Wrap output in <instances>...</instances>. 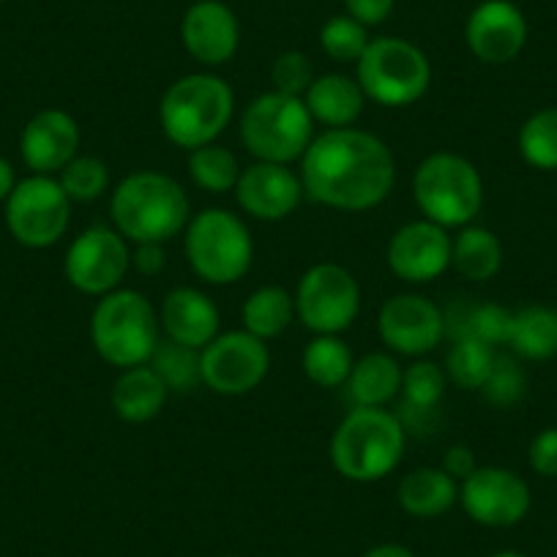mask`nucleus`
<instances>
[{
	"mask_svg": "<svg viewBox=\"0 0 557 557\" xmlns=\"http://www.w3.org/2000/svg\"><path fill=\"white\" fill-rule=\"evenodd\" d=\"M352 358L350 347L331 334H314V339L304 347L301 367L304 374L312 380L320 388H339L347 383L352 372Z\"/></svg>",
	"mask_w": 557,
	"mask_h": 557,
	"instance_id": "c85d7f7f",
	"label": "nucleus"
},
{
	"mask_svg": "<svg viewBox=\"0 0 557 557\" xmlns=\"http://www.w3.org/2000/svg\"><path fill=\"white\" fill-rule=\"evenodd\" d=\"M296 314L312 334L339 336L361 312V287L345 265L318 262L296 287Z\"/></svg>",
	"mask_w": 557,
	"mask_h": 557,
	"instance_id": "9b49d317",
	"label": "nucleus"
},
{
	"mask_svg": "<svg viewBox=\"0 0 557 557\" xmlns=\"http://www.w3.org/2000/svg\"><path fill=\"white\" fill-rule=\"evenodd\" d=\"M0 3H3V0H0Z\"/></svg>",
	"mask_w": 557,
	"mask_h": 557,
	"instance_id": "de8ad7c7",
	"label": "nucleus"
},
{
	"mask_svg": "<svg viewBox=\"0 0 557 557\" xmlns=\"http://www.w3.org/2000/svg\"><path fill=\"white\" fill-rule=\"evenodd\" d=\"M151 369L164 380V385L170 388V394H186V391L195 388L197 383H202L200 377V350H191V347L175 345V342H159L157 352L151 356Z\"/></svg>",
	"mask_w": 557,
	"mask_h": 557,
	"instance_id": "72a5a7b5",
	"label": "nucleus"
},
{
	"mask_svg": "<svg viewBox=\"0 0 557 557\" xmlns=\"http://www.w3.org/2000/svg\"><path fill=\"white\" fill-rule=\"evenodd\" d=\"M519 153L535 170H557V107L533 112L519 128Z\"/></svg>",
	"mask_w": 557,
	"mask_h": 557,
	"instance_id": "473e14b6",
	"label": "nucleus"
},
{
	"mask_svg": "<svg viewBox=\"0 0 557 557\" xmlns=\"http://www.w3.org/2000/svg\"><path fill=\"white\" fill-rule=\"evenodd\" d=\"M363 96L383 107H410L424 99L432 85L430 58L421 47L399 36L372 39L356 63Z\"/></svg>",
	"mask_w": 557,
	"mask_h": 557,
	"instance_id": "1a4fd4ad",
	"label": "nucleus"
},
{
	"mask_svg": "<svg viewBox=\"0 0 557 557\" xmlns=\"http://www.w3.org/2000/svg\"><path fill=\"white\" fill-rule=\"evenodd\" d=\"M369 28L352 20L350 14L331 17L320 30V47L336 63H358L369 45Z\"/></svg>",
	"mask_w": 557,
	"mask_h": 557,
	"instance_id": "c9c22d12",
	"label": "nucleus"
},
{
	"mask_svg": "<svg viewBox=\"0 0 557 557\" xmlns=\"http://www.w3.org/2000/svg\"><path fill=\"white\" fill-rule=\"evenodd\" d=\"M110 219L128 244H168L189 224V195L170 175L137 170L112 191Z\"/></svg>",
	"mask_w": 557,
	"mask_h": 557,
	"instance_id": "f03ea898",
	"label": "nucleus"
},
{
	"mask_svg": "<svg viewBox=\"0 0 557 557\" xmlns=\"http://www.w3.org/2000/svg\"><path fill=\"white\" fill-rule=\"evenodd\" d=\"M451 244L454 238L446 227L418 219L407 222L391 235L385 262L391 273L407 285H430L451 268Z\"/></svg>",
	"mask_w": 557,
	"mask_h": 557,
	"instance_id": "dca6fc26",
	"label": "nucleus"
},
{
	"mask_svg": "<svg viewBox=\"0 0 557 557\" xmlns=\"http://www.w3.org/2000/svg\"><path fill=\"white\" fill-rule=\"evenodd\" d=\"M396 500L416 519H437L459 500V484L443 468H416L399 481Z\"/></svg>",
	"mask_w": 557,
	"mask_h": 557,
	"instance_id": "b1692460",
	"label": "nucleus"
},
{
	"mask_svg": "<svg viewBox=\"0 0 557 557\" xmlns=\"http://www.w3.org/2000/svg\"><path fill=\"white\" fill-rule=\"evenodd\" d=\"M465 45L490 66L511 63L528 45V20L511 0H484L465 23Z\"/></svg>",
	"mask_w": 557,
	"mask_h": 557,
	"instance_id": "f3484780",
	"label": "nucleus"
},
{
	"mask_svg": "<svg viewBox=\"0 0 557 557\" xmlns=\"http://www.w3.org/2000/svg\"><path fill=\"white\" fill-rule=\"evenodd\" d=\"M222 557H233V555H222Z\"/></svg>",
	"mask_w": 557,
	"mask_h": 557,
	"instance_id": "49530a36",
	"label": "nucleus"
},
{
	"mask_svg": "<svg viewBox=\"0 0 557 557\" xmlns=\"http://www.w3.org/2000/svg\"><path fill=\"white\" fill-rule=\"evenodd\" d=\"M72 222V200L52 175H30L17 181L7 200V224L14 240L28 249H47L66 235Z\"/></svg>",
	"mask_w": 557,
	"mask_h": 557,
	"instance_id": "9d476101",
	"label": "nucleus"
},
{
	"mask_svg": "<svg viewBox=\"0 0 557 557\" xmlns=\"http://www.w3.org/2000/svg\"><path fill=\"white\" fill-rule=\"evenodd\" d=\"M394 3L396 0H345L347 14L367 28L385 23L394 12Z\"/></svg>",
	"mask_w": 557,
	"mask_h": 557,
	"instance_id": "ea45409f",
	"label": "nucleus"
},
{
	"mask_svg": "<svg viewBox=\"0 0 557 557\" xmlns=\"http://www.w3.org/2000/svg\"><path fill=\"white\" fill-rule=\"evenodd\" d=\"M492 557H524L522 552H513V549H503V552H497V555H492Z\"/></svg>",
	"mask_w": 557,
	"mask_h": 557,
	"instance_id": "a18cd8bd",
	"label": "nucleus"
},
{
	"mask_svg": "<svg viewBox=\"0 0 557 557\" xmlns=\"http://www.w3.org/2000/svg\"><path fill=\"white\" fill-rule=\"evenodd\" d=\"M377 334L388 350L424 358L446 339V314L418 293H399L380 307Z\"/></svg>",
	"mask_w": 557,
	"mask_h": 557,
	"instance_id": "4468645a",
	"label": "nucleus"
},
{
	"mask_svg": "<svg viewBox=\"0 0 557 557\" xmlns=\"http://www.w3.org/2000/svg\"><path fill=\"white\" fill-rule=\"evenodd\" d=\"M83 132L66 110H41L25 123L20 134V153L34 175L61 173L79 153Z\"/></svg>",
	"mask_w": 557,
	"mask_h": 557,
	"instance_id": "aec40b11",
	"label": "nucleus"
},
{
	"mask_svg": "<svg viewBox=\"0 0 557 557\" xmlns=\"http://www.w3.org/2000/svg\"><path fill=\"white\" fill-rule=\"evenodd\" d=\"M508 345L528 361H549L557 356V309L530 304L513 312Z\"/></svg>",
	"mask_w": 557,
	"mask_h": 557,
	"instance_id": "cd10ccee",
	"label": "nucleus"
},
{
	"mask_svg": "<svg viewBox=\"0 0 557 557\" xmlns=\"http://www.w3.org/2000/svg\"><path fill=\"white\" fill-rule=\"evenodd\" d=\"M219 309L211 298L195 287H175L159 307L162 334L175 345L202 350L219 336Z\"/></svg>",
	"mask_w": 557,
	"mask_h": 557,
	"instance_id": "412c9836",
	"label": "nucleus"
},
{
	"mask_svg": "<svg viewBox=\"0 0 557 557\" xmlns=\"http://www.w3.org/2000/svg\"><path fill=\"white\" fill-rule=\"evenodd\" d=\"M164 265H168L164 244H137V249L132 251V268L143 276H159Z\"/></svg>",
	"mask_w": 557,
	"mask_h": 557,
	"instance_id": "a19ab883",
	"label": "nucleus"
},
{
	"mask_svg": "<svg viewBox=\"0 0 557 557\" xmlns=\"http://www.w3.org/2000/svg\"><path fill=\"white\" fill-rule=\"evenodd\" d=\"M271 83L273 90L287 96H301L309 90V85L314 83V66L304 52L287 50L273 61L271 66Z\"/></svg>",
	"mask_w": 557,
	"mask_h": 557,
	"instance_id": "e433bc0d",
	"label": "nucleus"
},
{
	"mask_svg": "<svg viewBox=\"0 0 557 557\" xmlns=\"http://www.w3.org/2000/svg\"><path fill=\"white\" fill-rule=\"evenodd\" d=\"M481 394H484L486 401H492L495 407L517 405L524 394V372L519 369V363L511 361V358L497 356L490 380L484 383Z\"/></svg>",
	"mask_w": 557,
	"mask_h": 557,
	"instance_id": "4c0bfd02",
	"label": "nucleus"
},
{
	"mask_svg": "<svg viewBox=\"0 0 557 557\" xmlns=\"http://www.w3.org/2000/svg\"><path fill=\"white\" fill-rule=\"evenodd\" d=\"M90 342L101 361L121 372L143 367L162 342L159 312L143 293L117 287L96 304L90 314Z\"/></svg>",
	"mask_w": 557,
	"mask_h": 557,
	"instance_id": "39448f33",
	"label": "nucleus"
},
{
	"mask_svg": "<svg viewBox=\"0 0 557 557\" xmlns=\"http://www.w3.org/2000/svg\"><path fill=\"white\" fill-rule=\"evenodd\" d=\"M63 271L74 290L85 296H107L117 290L126 273L132 271L128 240L115 227L94 224L69 244Z\"/></svg>",
	"mask_w": 557,
	"mask_h": 557,
	"instance_id": "f8f14e48",
	"label": "nucleus"
},
{
	"mask_svg": "<svg viewBox=\"0 0 557 557\" xmlns=\"http://www.w3.org/2000/svg\"><path fill=\"white\" fill-rule=\"evenodd\" d=\"M441 468L446 470V473L451 475L454 481H465V479H468V475L475 473L479 462H475L473 448L465 446V443H457V446H451L446 451V457H443Z\"/></svg>",
	"mask_w": 557,
	"mask_h": 557,
	"instance_id": "79ce46f5",
	"label": "nucleus"
},
{
	"mask_svg": "<svg viewBox=\"0 0 557 557\" xmlns=\"http://www.w3.org/2000/svg\"><path fill=\"white\" fill-rule=\"evenodd\" d=\"M495 358L497 352L490 345H484L479 339H470V336H462V339H454L443 369L448 374V383H454L457 388L481 391L486 380H490Z\"/></svg>",
	"mask_w": 557,
	"mask_h": 557,
	"instance_id": "7c9ffc66",
	"label": "nucleus"
},
{
	"mask_svg": "<svg viewBox=\"0 0 557 557\" xmlns=\"http://www.w3.org/2000/svg\"><path fill=\"white\" fill-rule=\"evenodd\" d=\"M407 430L388 407H352L331 437V465L356 484H372L399 468Z\"/></svg>",
	"mask_w": 557,
	"mask_h": 557,
	"instance_id": "7ed1b4c3",
	"label": "nucleus"
},
{
	"mask_svg": "<svg viewBox=\"0 0 557 557\" xmlns=\"http://www.w3.org/2000/svg\"><path fill=\"white\" fill-rule=\"evenodd\" d=\"M184 251L191 271L213 287H227L249 273L255 240L244 219L227 208L195 213L184 230Z\"/></svg>",
	"mask_w": 557,
	"mask_h": 557,
	"instance_id": "0eeeda50",
	"label": "nucleus"
},
{
	"mask_svg": "<svg viewBox=\"0 0 557 557\" xmlns=\"http://www.w3.org/2000/svg\"><path fill=\"white\" fill-rule=\"evenodd\" d=\"M396 162L391 148L361 128H325L301 157V184L309 200L336 211H369L391 195Z\"/></svg>",
	"mask_w": 557,
	"mask_h": 557,
	"instance_id": "f257e3e1",
	"label": "nucleus"
},
{
	"mask_svg": "<svg viewBox=\"0 0 557 557\" xmlns=\"http://www.w3.org/2000/svg\"><path fill=\"white\" fill-rule=\"evenodd\" d=\"M401 372L405 369L388 352H367L352 363L347 394L356 407H388L401 391Z\"/></svg>",
	"mask_w": 557,
	"mask_h": 557,
	"instance_id": "393cba45",
	"label": "nucleus"
},
{
	"mask_svg": "<svg viewBox=\"0 0 557 557\" xmlns=\"http://www.w3.org/2000/svg\"><path fill=\"white\" fill-rule=\"evenodd\" d=\"M181 41L202 66H224L238 52V17L222 0H197L181 20Z\"/></svg>",
	"mask_w": 557,
	"mask_h": 557,
	"instance_id": "6ab92c4d",
	"label": "nucleus"
},
{
	"mask_svg": "<svg viewBox=\"0 0 557 557\" xmlns=\"http://www.w3.org/2000/svg\"><path fill=\"white\" fill-rule=\"evenodd\" d=\"M361 557H416V555L401 544H377L369 552H363Z\"/></svg>",
	"mask_w": 557,
	"mask_h": 557,
	"instance_id": "c03bdc74",
	"label": "nucleus"
},
{
	"mask_svg": "<svg viewBox=\"0 0 557 557\" xmlns=\"http://www.w3.org/2000/svg\"><path fill=\"white\" fill-rule=\"evenodd\" d=\"M301 175L290 164L255 162L240 170L235 200L257 222H282L301 206Z\"/></svg>",
	"mask_w": 557,
	"mask_h": 557,
	"instance_id": "a211bd4d",
	"label": "nucleus"
},
{
	"mask_svg": "<svg viewBox=\"0 0 557 557\" xmlns=\"http://www.w3.org/2000/svg\"><path fill=\"white\" fill-rule=\"evenodd\" d=\"M459 503L484 528H513L530 511V486L508 468H475L459 486Z\"/></svg>",
	"mask_w": 557,
	"mask_h": 557,
	"instance_id": "2eb2a0df",
	"label": "nucleus"
},
{
	"mask_svg": "<svg viewBox=\"0 0 557 557\" xmlns=\"http://www.w3.org/2000/svg\"><path fill=\"white\" fill-rule=\"evenodd\" d=\"M451 265L468 282H490L503 268V244L492 230L468 224L454 235Z\"/></svg>",
	"mask_w": 557,
	"mask_h": 557,
	"instance_id": "a878e982",
	"label": "nucleus"
},
{
	"mask_svg": "<svg viewBox=\"0 0 557 557\" xmlns=\"http://www.w3.org/2000/svg\"><path fill=\"white\" fill-rule=\"evenodd\" d=\"M296 298L278 285H262L244 301L240 320L244 331H249L257 339L268 342L285 334L296 320Z\"/></svg>",
	"mask_w": 557,
	"mask_h": 557,
	"instance_id": "bb28decb",
	"label": "nucleus"
},
{
	"mask_svg": "<svg viewBox=\"0 0 557 557\" xmlns=\"http://www.w3.org/2000/svg\"><path fill=\"white\" fill-rule=\"evenodd\" d=\"M189 178L208 195H227L240 178V164L230 148L202 146L189 151Z\"/></svg>",
	"mask_w": 557,
	"mask_h": 557,
	"instance_id": "2f4dec72",
	"label": "nucleus"
},
{
	"mask_svg": "<svg viewBox=\"0 0 557 557\" xmlns=\"http://www.w3.org/2000/svg\"><path fill=\"white\" fill-rule=\"evenodd\" d=\"M235 112L233 88L208 72L186 74L164 90L159 101V123L164 137L184 151L211 146L230 126Z\"/></svg>",
	"mask_w": 557,
	"mask_h": 557,
	"instance_id": "20e7f679",
	"label": "nucleus"
},
{
	"mask_svg": "<svg viewBox=\"0 0 557 557\" xmlns=\"http://www.w3.org/2000/svg\"><path fill=\"white\" fill-rule=\"evenodd\" d=\"M530 468L544 479H557V426L541 430L530 443Z\"/></svg>",
	"mask_w": 557,
	"mask_h": 557,
	"instance_id": "58836bf2",
	"label": "nucleus"
},
{
	"mask_svg": "<svg viewBox=\"0 0 557 557\" xmlns=\"http://www.w3.org/2000/svg\"><path fill=\"white\" fill-rule=\"evenodd\" d=\"M412 197L424 219L446 230H462L481 213L484 181L470 159L451 151H437L416 168Z\"/></svg>",
	"mask_w": 557,
	"mask_h": 557,
	"instance_id": "423d86ee",
	"label": "nucleus"
},
{
	"mask_svg": "<svg viewBox=\"0 0 557 557\" xmlns=\"http://www.w3.org/2000/svg\"><path fill=\"white\" fill-rule=\"evenodd\" d=\"M17 186V178H14V168L0 157V202H7L12 189Z\"/></svg>",
	"mask_w": 557,
	"mask_h": 557,
	"instance_id": "37998d69",
	"label": "nucleus"
},
{
	"mask_svg": "<svg viewBox=\"0 0 557 557\" xmlns=\"http://www.w3.org/2000/svg\"><path fill=\"white\" fill-rule=\"evenodd\" d=\"M312 139L314 121L301 96L268 90L251 99L240 115V143L257 162H298Z\"/></svg>",
	"mask_w": 557,
	"mask_h": 557,
	"instance_id": "6e6552de",
	"label": "nucleus"
},
{
	"mask_svg": "<svg viewBox=\"0 0 557 557\" xmlns=\"http://www.w3.org/2000/svg\"><path fill=\"white\" fill-rule=\"evenodd\" d=\"M304 101L314 123H323L325 128H347L361 117L367 96L356 77L323 74V77H314V83L304 94Z\"/></svg>",
	"mask_w": 557,
	"mask_h": 557,
	"instance_id": "5701e85b",
	"label": "nucleus"
},
{
	"mask_svg": "<svg viewBox=\"0 0 557 557\" xmlns=\"http://www.w3.org/2000/svg\"><path fill=\"white\" fill-rule=\"evenodd\" d=\"M170 388L151 369V363L123 369L112 385V410L126 424H148L168 405Z\"/></svg>",
	"mask_w": 557,
	"mask_h": 557,
	"instance_id": "4be33fe9",
	"label": "nucleus"
},
{
	"mask_svg": "<svg viewBox=\"0 0 557 557\" xmlns=\"http://www.w3.org/2000/svg\"><path fill=\"white\" fill-rule=\"evenodd\" d=\"M58 175H61L58 181H61L63 191H66L72 202L99 200L107 191V186H110V170H107V164L99 157L77 153Z\"/></svg>",
	"mask_w": 557,
	"mask_h": 557,
	"instance_id": "f704fd0d",
	"label": "nucleus"
},
{
	"mask_svg": "<svg viewBox=\"0 0 557 557\" xmlns=\"http://www.w3.org/2000/svg\"><path fill=\"white\" fill-rule=\"evenodd\" d=\"M448 388V374L441 363L418 358L401 372V410L412 416H432Z\"/></svg>",
	"mask_w": 557,
	"mask_h": 557,
	"instance_id": "c756f323",
	"label": "nucleus"
},
{
	"mask_svg": "<svg viewBox=\"0 0 557 557\" xmlns=\"http://www.w3.org/2000/svg\"><path fill=\"white\" fill-rule=\"evenodd\" d=\"M271 369V350L249 331H227L200 350V377L219 396L251 394Z\"/></svg>",
	"mask_w": 557,
	"mask_h": 557,
	"instance_id": "ddd939ff",
	"label": "nucleus"
}]
</instances>
